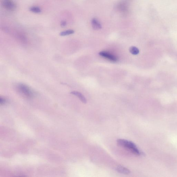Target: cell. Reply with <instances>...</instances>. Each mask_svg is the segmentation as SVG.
Here are the masks:
<instances>
[{
	"label": "cell",
	"mask_w": 177,
	"mask_h": 177,
	"mask_svg": "<svg viewBox=\"0 0 177 177\" xmlns=\"http://www.w3.org/2000/svg\"><path fill=\"white\" fill-rule=\"evenodd\" d=\"M17 90L20 93L26 97L32 98L34 96V92L27 85L24 84H20L17 86Z\"/></svg>",
	"instance_id": "cell-2"
},
{
	"label": "cell",
	"mask_w": 177,
	"mask_h": 177,
	"mask_svg": "<svg viewBox=\"0 0 177 177\" xmlns=\"http://www.w3.org/2000/svg\"><path fill=\"white\" fill-rule=\"evenodd\" d=\"M67 25V22L65 21H62L61 23V25L62 27H64Z\"/></svg>",
	"instance_id": "cell-12"
},
{
	"label": "cell",
	"mask_w": 177,
	"mask_h": 177,
	"mask_svg": "<svg viewBox=\"0 0 177 177\" xmlns=\"http://www.w3.org/2000/svg\"><path fill=\"white\" fill-rule=\"evenodd\" d=\"M2 4L3 6L8 10H14L16 7L15 4L11 0H3Z\"/></svg>",
	"instance_id": "cell-3"
},
{
	"label": "cell",
	"mask_w": 177,
	"mask_h": 177,
	"mask_svg": "<svg viewBox=\"0 0 177 177\" xmlns=\"http://www.w3.org/2000/svg\"><path fill=\"white\" fill-rule=\"evenodd\" d=\"M117 143L119 146L129 149L135 154L137 155H142V153L138 149L135 144L132 142L125 139H118L117 140Z\"/></svg>",
	"instance_id": "cell-1"
},
{
	"label": "cell",
	"mask_w": 177,
	"mask_h": 177,
	"mask_svg": "<svg viewBox=\"0 0 177 177\" xmlns=\"http://www.w3.org/2000/svg\"><path fill=\"white\" fill-rule=\"evenodd\" d=\"M130 52L132 54L134 55H137L139 52V50L138 48L134 46H132L130 47Z\"/></svg>",
	"instance_id": "cell-8"
},
{
	"label": "cell",
	"mask_w": 177,
	"mask_h": 177,
	"mask_svg": "<svg viewBox=\"0 0 177 177\" xmlns=\"http://www.w3.org/2000/svg\"><path fill=\"white\" fill-rule=\"evenodd\" d=\"M92 28L94 30H98L101 29L102 28V25L99 21L96 18H93L91 20Z\"/></svg>",
	"instance_id": "cell-5"
},
{
	"label": "cell",
	"mask_w": 177,
	"mask_h": 177,
	"mask_svg": "<svg viewBox=\"0 0 177 177\" xmlns=\"http://www.w3.org/2000/svg\"><path fill=\"white\" fill-rule=\"evenodd\" d=\"M74 31L72 30H69L62 32L59 34V35L61 36H65L70 35L74 34Z\"/></svg>",
	"instance_id": "cell-9"
},
{
	"label": "cell",
	"mask_w": 177,
	"mask_h": 177,
	"mask_svg": "<svg viewBox=\"0 0 177 177\" xmlns=\"http://www.w3.org/2000/svg\"><path fill=\"white\" fill-rule=\"evenodd\" d=\"M116 171L120 173L125 174H129L130 173V171L128 169L122 166L117 167L116 169Z\"/></svg>",
	"instance_id": "cell-7"
},
{
	"label": "cell",
	"mask_w": 177,
	"mask_h": 177,
	"mask_svg": "<svg viewBox=\"0 0 177 177\" xmlns=\"http://www.w3.org/2000/svg\"><path fill=\"white\" fill-rule=\"evenodd\" d=\"M6 102V99H5L4 98L1 97H0V103L1 105L4 104Z\"/></svg>",
	"instance_id": "cell-11"
},
{
	"label": "cell",
	"mask_w": 177,
	"mask_h": 177,
	"mask_svg": "<svg viewBox=\"0 0 177 177\" xmlns=\"http://www.w3.org/2000/svg\"><path fill=\"white\" fill-rule=\"evenodd\" d=\"M70 93L72 95L77 96L83 103H86L87 102L85 97L80 92L76 91H73L71 92Z\"/></svg>",
	"instance_id": "cell-6"
},
{
	"label": "cell",
	"mask_w": 177,
	"mask_h": 177,
	"mask_svg": "<svg viewBox=\"0 0 177 177\" xmlns=\"http://www.w3.org/2000/svg\"><path fill=\"white\" fill-rule=\"evenodd\" d=\"M30 11L36 13H39L41 12V8L38 7H32L30 8Z\"/></svg>",
	"instance_id": "cell-10"
},
{
	"label": "cell",
	"mask_w": 177,
	"mask_h": 177,
	"mask_svg": "<svg viewBox=\"0 0 177 177\" xmlns=\"http://www.w3.org/2000/svg\"><path fill=\"white\" fill-rule=\"evenodd\" d=\"M99 55L101 56L105 57L109 59V60L113 62H116L118 61V59L115 56L105 51H101L99 53Z\"/></svg>",
	"instance_id": "cell-4"
}]
</instances>
